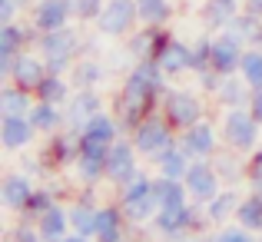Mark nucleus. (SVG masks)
I'll return each instance as SVG.
<instances>
[{"instance_id": "a19ab883", "label": "nucleus", "mask_w": 262, "mask_h": 242, "mask_svg": "<svg viewBox=\"0 0 262 242\" xmlns=\"http://www.w3.org/2000/svg\"><path fill=\"white\" fill-rule=\"evenodd\" d=\"M106 0H73V20L77 24H96Z\"/></svg>"}, {"instance_id": "9d476101", "label": "nucleus", "mask_w": 262, "mask_h": 242, "mask_svg": "<svg viewBox=\"0 0 262 242\" xmlns=\"http://www.w3.org/2000/svg\"><path fill=\"white\" fill-rule=\"evenodd\" d=\"M179 146H183L192 160H212V156L219 153V146H223V136H219V126L206 116V120L192 123L189 129L179 133Z\"/></svg>"}, {"instance_id": "39448f33", "label": "nucleus", "mask_w": 262, "mask_h": 242, "mask_svg": "<svg viewBox=\"0 0 262 242\" xmlns=\"http://www.w3.org/2000/svg\"><path fill=\"white\" fill-rule=\"evenodd\" d=\"M160 109L166 113V120L173 123L179 133H183V129H189L192 123L206 120V103H203V96H199L196 90H189V86H169L166 93H163V100H160Z\"/></svg>"}, {"instance_id": "79ce46f5", "label": "nucleus", "mask_w": 262, "mask_h": 242, "mask_svg": "<svg viewBox=\"0 0 262 242\" xmlns=\"http://www.w3.org/2000/svg\"><path fill=\"white\" fill-rule=\"evenodd\" d=\"M7 242H43V236L37 232V226H33V223L20 219L17 226H10V232H7Z\"/></svg>"}, {"instance_id": "e433bc0d", "label": "nucleus", "mask_w": 262, "mask_h": 242, "mask_svg": "<svg viewBox=\"0 0 262 242\" xmlns=\"http://www.w3.org/2000/svg\"><path fill=\"white\" fill-rule=\"evenodd\" d=\"M140 7V24H156V27H169L176 7L173 0H136Z\"/></svg>"}, {"instance_id": "aec40b11", "label": "nucleus", "mask_w": 262, "mask_h": 242, "mask_svg": "<svg viewBox=\"0 0 262 242\" xmlns=\"http://www.w3.org/2000/svg\"><path fill=\"white\" fill-rule=\"evenodd\" d=\"M47 60L40 57L37 50H24L17 60H13V70H10V83H17V86L24 90H37L40 83L47 77Z\"/></svg>"}, {"instance_id": "3c124183", "label": "nucleus", "mask_w": 262, "mask_h": 242, "mask_svg": "<svg viewBox=\"0 0 262 242\" xmlns=\"http://www.w3.org/2000/svg\"><path fill=\"white\" fill-rule=\"evenodd\" d=\"M63 242H96V239H86V236H80V232H70Z\"/></svg>"}, {"instance_id": "f704fd0d", "label": "nucleus", "mask_w": 262, "mask_h": 242, "mask_svg": "<svg viewBox=\"0 0 262 242\" xmlns=\"http://www.w3.org/2000/svg\"><path fill=\"white\" fill-rule=\"evenodd\" d=\"M153 192H156V203H160V209H163V206H183V203H189V189H186L183 179L156 176Z\"/></svg>"}, {"instance_id": "cd10ccee", "label": "nucleus", "mask_w": 262, "mask_h": 242, "mask_svg": "<svg viewBox=\"0 0 262 242\" xmlns=\"http://www.w3.org/2000/svg\"><path fill=\"white\" fill-rule=\"evenodd\" d=\"M212 100H216L223 109L249 106V103H252V86L243 80V73H232V77H223V83H219V90H216Z\"/></svg>"}, {"instance_id": "20e7f679", "label": "nucleus", "mask_w": 262, "mask_h": 242, "mask_svg": "<svg viewBox=\"0 0 262 242\" xmlns=\"http://www.w3.org/2000/svg\"><path fill=\"white\" fill-rule=\"evenodd\" d=\"M129 140H133L136 153H140L143 160H153L160 149L173 146V143L179 140V129L166 120V113H163V109H153L149 116H143V120L133 126Z\"/></svg>"}, {"instance_id": "4468645a", "label": "nucleus", "mask_w": 262, "mask_h": 242, "mask_svg": "<svg viewBox=\"0 0 262 242\" xmlns=\"http://www.w3.org/2000/svg\"><path fill=\"white\" fill-rule=\"evenodd\" d=\"M243 53H246V43L239 37H232L229 30L212 33V70H219L223 77L239 73V67H243Z\"/></svg>"}, {"instance_id": "1a4fd4ad", "label": "nucleus", "mask_w": 262, "mask_h": 242, "mask_svg": "<svg viewBox=\"0 0 262 242\" xmlns=\"http://www.w3.org/2000/svg\"><path fill=\"white\" fill-rule=\"evenodd\" d=\"M140 160L143 156L136 153L133 140H129V136H120V140L110 146V153H106V183L113 186V189L126 186L129 179L140 172Z\"/></svg>"}, {"instance_id": "a18cd8bd", "label": "nucleus", "mask_w": 262, "mask_h": 242, "mask_svg": "<svg viewBox=\"0 0 262 242\" xmlns=\"http://www.w3.org/2000/svg\"><path fill=\"white\" fill-rule=\"evenodd\" d=\"M249 172H262V143L249 153Z\"/></svg>"}, {"instance_id": "8fccbe9b", "label": "nucleus", "mask_w": 262, "mask_h": 242, "mask_svg": "<svg viewBox=\"0 0 262 242\" xmlns=\"http://www.w3.org/2000/svg\"><path fill=\"white\" fill-rule=\"evenodd\" d=\"M246 10H252V13L262 17V0H246Z\"/></svg>"}, {"instance_id": "f3484780", "label": "nucleus", "mask_w": 262, "mask_h": 242, "mask_svg": "<svg viewBox=\"0 0 262 242\" xmlns=\"http://www.w3.org/2000/svg\"><path fill=\"white\" fill-rule=\"evenodd\" d=\"M37 126L30 123V116H0V146L7 153H20V149H30L37 140Z\"/></svg>"}, {"instance_id": "6ab92c4d", "label": "nucleus", "mask_w": 262, "mask_h": 242, "mask_svg": "<svg viewBox=\"0 0 262 242\" xmlns=\"http://www.w3.org/2000/svg\"><path fill=\"white\" fill-rule=\"evenodd\" d=\"M33 189H37V183H33L30 172H24V169L4 172V179H0V203H4L10 212H20L27 206V199H30Z\"/></svg>"}, {"instance_id": "7ed1b4c3", "label": "nucleus", "mask_w": 262, "mask_h": 242, "mask_svg": "<svg viewBox=\"0 0 262 242\" xmlns=\"http://www.w3.org/2000/svg\"><path fill=\"white\" fill-rule=\"evenodd\" d=\"M219 136H223V146L249 156L252 149L262 143V123L256 120V113H252L249 106L226 109L223 123H219Z\"/></svg>"}, {"instance_id": "ddd939ff", "label": "nucleus", "mask_w": 262, "mask_h": 242, "mask_svg": "<svg viewBox=\"0 0 262 242\" xmlns=\"http://www.w3.org/2000/svg\"><path fill=\"white\" fill-rule=\"evenodd\" d=\"M183 183H186V189H189L192 203H203V206L226 186L223 176L216 172V166H212V160H192V166H189V172H186Z\"/></svg>"}, {"instance_id": "c85d7f7f", "label": "nucleus", "mask_w": 262, "mask_h": 242, "mask_svg": "<svg viewBox=\"0 0 262 242\" xmlns=\"http://www.w3.org/2000/svg\"><path fill=\"white\" fill-rule=\"evenodd\" d=\"M239 203H243V196H239L236 186H223V189L216 192V196L206 203V212H209V223L212 226H223V223H232L236 219V209Z\"/></svg>"}, {"instance_id": "72a5a7b5", "label": "nucleus", "mask_w": 262, "mask_h": 242, "mask_svg": "<svg viewBox=\"0 0 262 242\" xmlns=\"http://www.w3.org/2000/svg\"><path fill=\"white\" fill-rule=\"evenodd\" d=\"M226 30L232 33V37H239L246 47H262V17L259 13H252V10H239V17L232 20Z\"/></svg>"}, {"instance_id": "ea45409f", "label": "nucleus", "mask_w": 262, "mask_h": 242, "mask_svg": "<svg viewBox=\"0 0 262 242\" xmlns=\"http://www.w3.org/2000/svg\"><path fill=\"white\" fill-rule=\"evenodd\" d=\"M216 239L219 242H259V232L246 229V226H239L236 219H232V223H223L216 229Z\"/></svg>"}, {"instance_id": "f03ea898", "label": "nucleus", "mask_w": 262, "mask_h": 242, "mask_svg": "<svg viewBox=\"0 0 262 242\" xmlns=\"http://www.w3.org/2000/svg\"><path fill=\"white\" fill-rule=\"evenodd\" d=\"M80 27L83 24H77V27L70 24V27L47 30V33L37 37V47H33V50L47 60V70L50 73H67V77H70L73 63L83 57V50H93V40H86Z\"/></svg>"}, {"instance_id": "49530a36", "label": "nucleus", "mask_w": 262, "mask_h": 242, "mask_svg": "<svg viewBox=\"0 0 262 242\" xmlns=\"http://www.w3.org/2000/svg\"><path fill=\"white\" fill-rule=\"evenodd\" d=\"M246 186H249V192L262 196V172H249V176H246Z\"/></svg>"}, {"instance_id": "37998d69", "label": "nucleus", "mask_w": 262, "mask_h": 242, "mask_svg": "<svg viewBox=\"0 0 262 242\" xmlns=\"http://www.w3.org/2000/svg\"><path fill=\"white\" fill-rule=\"evenodd\" d=\"M192 77H196V83H199V90H203V93H209V96H216V90H219V83H223V73L219 70H199V73H192Z\"/></svg>"}, {"instance_id": "f8f14e48", "label": "nucleus", "mask_w": 262, "mask_h": 242, "mask_svg": "<svg viewBox=\"0 0 262 242\" xmlns=\"http://www.w3.org/2000/svg\"><path fill=\"white\" fill-rule=\"evenodd\" d=\"M40 156L47 160V166H50L53 172L67 169V166H77V160H80V129L63 126V129H57V133H50Z\"/></svg>"}, {"instance_id": "b1692460", "label": "nucleus", "mask_w": 262, "mask_h": 242, "mask_svg": "<svg viewBox=\"0 0 262 242\" xmlns=\"http://www.w3.org/2000/svg\"><path fill=\"white\" fill-rule=\"evenodd\" d=\"M60 199H63V186H60V183H43V186H37V189L30 192L27 206L17 212V216L27 219V223H37V219L43 216V212H50Z\"/></svg>"}, {"instance_id": "5701e85b", "label": "nucleus", "mask_w": 262, "mask_h": 242, "mask_svg": "<svg viewBox=\"0 0 262 242\" xmlns=\"http://www.w3.org/2000/svg\"><path fill=\"white\" fill-rule=\"evenodd\" d=\"M156 63L163 67V73H166L169 80L183 77V73H192V43H186V40L173 37L166 43V50L160 53V60Z\"/></svg>"}, {"instance_id": "2f4dec72", "label": "nucleus", "mask_w": 262, "mask_h": 242, "mask_svg": "<svg viewBox=\"0 0 262 242\" xmlns=\"http://www.w3.org/2000/svg\"><path fill=\"white\" fill-rule=\"evenodd\" d=\"M73 80L67 77V73H47L43 83H40L33 93H37V100H43V103H57V106H67L70 103V96H73Z\"/></svg>"}, {"instance_id": "4be33fe9", "label": "nucleus", "mask_w": 262, "mask_h": 242, "mask_svg": "<svg viewBox=\"0 0 262 242\" xmlns=\"http://www.w3.org/2000/svg\"><path fill=\"white\" fill-rule=\"evenodd\" d=\"M246 7V0H206L199 17H203V27L209 33H219L239 17V10Z\"/></svg>"}, {"instance_id": "2eb2a0df", "label": "nucleus", "mask_w": 262, "mask_h": 242, "mask_svg": "<svg viewBox=\"0 0 262 242\" xmlns=\"http://www.w3.org/2000/svg\"><path fill=\"white\" fill-rule=\"evenodd\" d=\"M30 24L40 33L70 27L73 24V0H37L30 7Z\"/></svg>"}, {"instance_id": "6e6552de", "label": "nucleus", "mask_w": 262, "mask_h": 242, "mask_svg": "<svg viewBox=\"0 0 262 242\" xmlns=\"http://www.w3.org/2000/svg\"><path fill=\"white\" fill-rule=\"evenodd\" d=\"M136 27H140V7H136V0H106L100 20H96V33L103 40H126Z\"/></svg>"}, {"instance_id": "0eeeda50", "label": "nucleus", "mask_w": 262, "mask_h": 242, "mask_svg": "<svg viewBox=\"0 0 262 242\" xmlns=\"http://www.w3.org/2000/svg\"><path fill=\"white\" fill-rule=\"evenodd\" d=\"M37 37L40 30L33 24H0V80H10V70H13V60L20 57L24 50H33L37 47Z\"/></svg>"}, {"instance_id": "c9c22d12", "label": "nucleus", "mask_w": 262, "mask_h": 242, "mask_svg": "<svg viewBox=\"0 0 262 242\" xmlns=\"http://www.w3.org/2000/svg\"><path fill=\"white\" fill-rule=\"evenodd\" d=\"M73 172H77V183L80 186H100V183H106V160H103V156L80 153Z\"/></svg>"}, {"instance_id": "58836bf2", "label": "nucleus", "mask_w": 262, "mask_h": 242, "mask_svg": "<svg viewBox=\"0 0 262 242\" xmlns=\"http://www.w3.org/2000/svg\"><path fill=\"white\" fill-rule=\"evenodd\" d=\"M239 73H243V80L249 83L252 90H259V86H262V47H246Z\"/></svg>"}, {"instance_id": "f257e3e1", "label": "nucleus", "mask_w": 262, "mask_h": 242, "mask_svg": "<svg viewBox=\"0 0 262 242\" xmlns=\"http://www.w3.org/2000/svg\"><path fill=\"white\" fill-rule=\"evenodd\" d=\"M166 90H169V77L163 73V67L156 60H136V63H129L120 93L113 96V106H110L116 113V123H120L123 136L133 133V126L143 116L160 109V100Z\"/></svg>"}, {"instance_id": "9b49d317", "label": "nucleus", "mask_w": 262, "mask_h": 242, "mask_svg": "<svg viewBox=\"0 0 262 242\" xmlns=\"http://www.w3.org/2000/svg\"><path fill=\"white\" fill-rule=\"evenodd\" d=\"M169 40H173V30H169V27L140 24L126 37V50H129V57H133V60H160V53L166 50Z\"/></svg>"}, {"instance_id": "c03bdc74", "label": "nucleus", "mask_w": 262, "mask_h": 242, "mask_svg": "<svg viewBox=\"0 0 262 242\" xmlns=\"http://www.w3.org/2000/svg\"><path fill=\"white\" fill-rule=\"evenodd\" d=\"M20 13L24 10L17 7V0H0V24H13Z\"/></svg>"}, {"instance_id": "a211bd4d", "label": "nucleus", "mask_w": 262, "mask_h": 242, "mask_svg": "<svg viewBox=\"0 0 262 242\" xmlns=\"http://www.w3.org/2000/svg\"><path fill=\"white\" fill-rule=\"evenodd\" d=\"M100 109H106V100H103L100 86H83V90H73L70 103H67V126L80 129L90 116H96Z\"/></svg>"}, {"instance_id": "c756f323", "label": "nucleus", "mask_w": 262, "mask_h": 242, "mask_svg": "<svg viewBox=\"0 0 262 242\" xmlns=\"http://www.w3.org/2000/svg\"><path fill=\"white\" fill-rule=\"evenodd\" d=\"M212 166H216V172L223 176L226 186H239V179L249 176V160L243 163V153H236L229 146H219V153L212 156Z\"/></svg>"}, {"instance_id": "4c0bfd02", "label": "nucleus", "mask_w": 262, "mask_h": 242, "mask_svg": "<svg viewBox=\"0 0 262 242\" xmlns=\"http://www.w3.org/2000/svg\"><path fill=\"white\" fill-rule=\"evenodd\" d=\"M236 223L262 236V196H256V192H246L243 203H239V209H236Z\"/></svg>"}, {"instance_id": "7c9ffc66", "label": "nucleus", "mask_w": 262, "mask_h": 242, "mask_svg": "<svg viewBox=\"0 0 262 242\" xmlns=\"http://www.w3.org/2000/svg\"><path fill=\"white\" fill-rule=\"evenodd\" d=\"M30 123L37 126L40 136H50V133H57V129L67 126V106L37 100V103H33V109H30Z\"/></svg>"}, {"instance_id": "de8ad7c7", "label": "nucleus", "mask_w": 262, "mask_h": 242, "mask_svg": "<svg viewBox=\"0 0 262 242\" xmlns=\"http://www.w3.org/2000/svg\"><path fill=\"white\" fill-rule=\"evenodd\" d=\"M249 109L256 113V120L262 123V86H259V90H252V103H249Z\"/></svg>"}, {"instance_id": "473e14b6", "label": "nucleus", "mask_w": 262, "mask_h": 242, "mask_svg": "<svg viewBox=\"0 0 262 242\" xmlns=\"http://www.w3.org/2000/svg\"><path fill=\"white\" fill-rule=\"evenodd\" d=\"M106 73H110V67L103 63V60L80 57L77 63H73V70H70V80H73L77 90H83V86H100V83L106 80Z\"/></svg>"}, {"instance_id": "393cba45", "label": "nucleus", "mask_w": 262, "mask_h": 242, "mask_svg": "<svg viewBox=\"0 0 262 242\" xmlns=\"http://www.w3.org/2000/svg\"><path fill=\"white\" fill-rule=\"evenodd\" d=\"M153 169H156V176H169V179H186V172H189V166H192V156L186 153L183 146H179V140L173 143V146H166V149H160V153L153 156Z\"/></svg>"}, {"instance_id": "dca6fc26", "label": "nucleus", "mask_w": 262, "mask_h": 242, "mask_svg": "<svg viewBox=\"0 0 262 242\" xmlns=\"http://www.w3.org/2000/svg\"><path fill=\"white\" fill-rule=\"evenodd\" d=\"M96 216H100L96 186H83V192L70 203V226H73V232H80V236H86V239H96Z\"/></svg>"}, {"instance_id": "09e8293b", "label": "nucleus", "mask_w": 262, "mask_h": 242, "mask_svg": "<svg viewBox=\"0 0 262 242\" xmlns=\"http://www.w3.org/2000/svg\"><path fill=\"white\" fill-rule=\"evenodd\" d=\"M192 242H219L216 232H199V236H192Z\"/></svg>"}, {"instance_id": "412c9836", "label": "nucleus", "mask_w": 262, "mask_h": 242, "mask_svg": "<svg viewBox=\"0 0 262 242\" xmlns=\"http://www.w3.org/2000/svg\"><path fill=\"white\" fill-rule=\"evenodd\" d=\"M153 232L156 236H173V232H192V199L183 206H163L153 219ZM196 236V232H192Z\"/></svg>"}, {"instance_id": "603ef678", "label": "nucleus", "mask_w": 262, "mask_h": 242, "mask_svg": "<svg viewBox=\"0 0 262 242\" xmlns=\"http://www.w3.org/2000/svg\"><path fill=\"white\" fill-rule=\"evenodd\" d=\"M33 4H37V0H33Z\"/></svg>"}, {"instance_id": "bb28decb", "label": "nucleus", "mask_w": 262, "mask_h": 242, "mask_svg": "<svg viewBox=\"0 0 262 242\" xmlns=\"http://www.w3.org/2000/svg\"><path fill=\"white\" fill-rule=\"evenodd\" d=\"M33 103H37L33 90H24L10 80L0 86V116H30Z\"/></svg>"}, {"instance_id": "a878e982", "label": "nucleus", "mask_w": 262, "mask_h": 242, "mask_svg": "<svg viewBox=\"0 0 262 242\" xmlns=\"http://www.w3.org/2000/svg\"><path fill=\"white\" fill-rule=\"evenodd\" d=\"M33 226H37V232L43 236V242H63L73 232V226H70V206L57 203L50 212H43Z\"/></svg>"}, {"instance_id": "423d86ee", "label": "nucleus", "mask_w": 262, "mask_h": 242, "mask_svg": "<svg viewBox=\"0 0 262 242\" xmlns=\"http://www.w3.org/2000/svg\"><path fill=\"white\" fill-rule=\"evenodd\" d=\"M123 136L120 123H116V113L113 109H100L96 116L80 126V153H90V156H103L106 160L110 146Z\"/></svg>"}]
</instances>
